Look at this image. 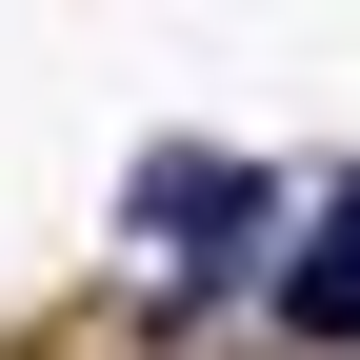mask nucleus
<instances>
[{
    "mask_svg": "<svg viewBox=\"0 0 360 360\" xmlns=\"http://www.w3.org/2000/svg\"><path fill=\"white\" fill-rule=\"evenodd\" d=\"M141 220L180 240V281H240V240H260V160H141Z\"/></svg>",
    "mask_w": 360,
    "mask_h": 360,
    "instance_id": "nucleus-1",
    "label": "nucleus"
},
{
    "mask_svg": "<svg viewBox=\"0 0 360 360\" xmlns=\"http://www.w3.org/2000/svg\"><path fill=\"white\" fill-rule=\"evenodd\" d=\"M281 321H300V340H360V180L321 200V240H300V281H281Z\"/></svg>",
    "mask_w": 360,
    "mask_h": 360,
    "instance_id": "nucleus-2",
    "label": "nucleus"
}]
</instances>
